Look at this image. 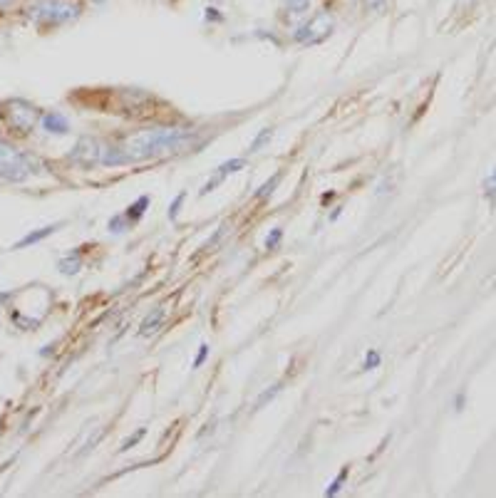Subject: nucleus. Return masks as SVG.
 I'll use <instances>...</instances> for the list:
<instances>
[{"mask_svg":"<svg viewBox=\"0 0 496 498\" xmlns=\"http://www.w3.org/2000/svg\"><path fill=\"white\" fill-rule=\"evenodd\" d=\"M196 144V134L184 127H161V129H144L139 134L127 136V142L122 144V154H125L127 164H137V161H147V159L171 156V154H182Z\"/></svg>","mask_w":496,"mask_h":498,"instance_id":"nucleus-1","label":"nucleus"},{"mask_svg":"<svg viewBox=\"0 0 496 498\" xmlns=\"http://www.w3.org/2000/svg\"><path fill=\"white\" fill-rule=\"evenodd\" d=\"M97 3H102V0H97Z\"/></svg>","mask_w":496,"mask_h":498,"instance_id":"nucleus-27","label":"nucleus"},{"mask_svg":"<svg viewBox=\"0 0 496 498\" xmlns=\"http://www.w3.org/2000/svg\"><path fill=\"white\" fill-rule=\"evenodd\" d=\"M278 182H280V171H278V174H273V179H269V182H266L261 188H258V191H256V198H266V196H271V193L275 191V186H278Z\"/></svg>","mask_w":496,"mask_h":498,"instance_id":"nucleus-15","label":"nucleus"},{"mask_svg":"<svg viewBox=\"0 0 496 498\" xmlns=\"http://www.w3.org/2000/svg\"><path fill=\"white\" fill-rule=\"evenodd\" d=\"M42 129H45L47 134L63 136L70 131V119L60 112H47V114H42Z\"/></svg>","mask_w":496,"mask_h":498,"instance_id":"nucleus-8","label":"nucleus"},{"mask_svg":"<svg viewBox=\"0 0 496 498\" xmlns=\"http://www.w3.org/2000/svg\"><path fill=\"white\" fill-rule=\"evenodd\" d=\"M147 206H149V196H139L137 201H134V204H131L129 209L125 211V218L129 221V226H131V223H137L139 218L147 214Z\"/></svg>","mask_w":496,"mask_h":498,"instance_id":"nucleus-11","label":"nucleus"},{"mask_svg":"<svg viewBox=\"0 0 496 498\" xmlns=\"http://www.w3.org/2000/svg\"><path fill=\"white\" fill-rule=\"evenodd\" d=\"M377 364H380V352L370 350V352L365 355V362H362V367H365V369H375Z\"/></svg>","mask_w":496,"mask_h":498,"instance_id":"nucleus-21","label":"nucleus"},{"mask_svg":"<svg viewBox=\"0 0 496 498\" xmlns=\"http://www.w3.org/2000/svg\"><path fill=\"white\" fill-rule=\"evenodd\" d=\"M206 357H209V345H201L199 355H196V360H194V367H201V364L206 362Z\"/></svg>","mask_w":496,"mask_h":498,"instance_id":"nucleus-22","label":"nucleus"},{"mask_svg":"<svg viewBox=\"0 0 496 498\" xmlns=\"http://www.w3.org/2000/svg\"><path fill=\"white\" fill-rule=\"evenodd\" d=\"M278 392H280V385H273V387H271V389H266V392H263V394L256 399V407L261 409V407H266V404H269V402H273L275 394H278Z\"/></svg>","mask_w":496,"mask_h":498,"instance_id":"nucleus-17","label":"nucleus"},{"mask_svg":"<svg viewBox=\"0 0 496 498\" xmlns=\"http://www.w3.org/2000/svg\"><path fill=\"white\" fill-rule=\"evenodd\" d=\"M129 228V221L125 218V214L114 216L112 221H109V233H125Z\"/></svg>","mask_w":496,"mask_h":498,"instance_id":"nucleus-18","label":"nucleus"},{"mask_svg":"<svg viewBox=\"0 0 496 498\" xmlns=\"http://www.w3.org/2000/svg\"><path fill=\"white\" fill-rule=\"evenodd\" d=\"M491 182H494V184H496V171H494V176H491Z\"/></svg>","mask_w":496,"mask_h":498,"instance_id":"nucleus-26","label":"nucleus"},{"mask_svg":"<svg viewBox=\"0 0 496 498\" xmlns=\"http://www.w3.org/2000/svg\"><path fill=\"white\" fill-rule=\"evenodd\" d=\"M164 320H166V310H164V307H154V310L144 317V323L139 325V335H142V337L157 335L161 330V325H164Z\"/></svg>","mask_w":496,"mask_h":498,"instance_id":"nucleus-9","label":"nucleus"},{"mask_svg":"<svg viewBox=\"0 0 496 498\" xmlns=\"http://www.w3.org/2000/svg\"><path fill=\"white\" fill-rule=\"evenodd\" d=\"M184 201H186V191H182L177 198H174V204H169V218L171 221H177V216H179V211H182Z\"/></svg>","mask_w":496,"mask_h":498,"instance_id":"nucleus-20","label":"nucleus"},{"mask_svg":"<svg viewBox=\"0 0 496 498\" xmlns=\"http://www.w3.org/2000/svg\"><path fill=\"white\" fill-rule=\"evenodd\" d=\"M345 479H348V469H342L340 474H337V479L330 483V486L326 488V496H337L340 493V488H342V483H345Z\"/></svg>","mask_w":496,"mask_h":498,"instance_id":"nucleus-16","label":"nucleus"},{"mask_svg":"<svg viewBox=\"0 0 496 498\" xmlns=\"http://www.w3.org/2000/svg\"><path fill=\"white\" fill-rule=\"evenodd\" d=\"M33 174H35V159L0 139V179L10 184H23Z\"/></svg>","mask_w":496,"mask_h":498,"instance_id":"nucleus-2","label":"nucleus"},{"mask_svg":"<svg viewBox=\"0 0 496 498\" xmlns=\"http://www.w3.org/2000/svg\"><path fill=\"white\" fill-rule=\"evenodd\" d=\"M6 6H10V0H0V8H6Z\"/></svg>","mask_w":496,"mask_h":498,"instance_id":"nucleus-25","label":"nucleus"},{"mask_svg":"<svg viewBox=\"0 0 496 498\" xmlns=\"http://www.w3.org/2000/svg\"><path fill=\"white\" fill-rule=\"evenodd\" d=\"M280 241H283V231H280V228H273V231L269 233V238H266V248L275 250L280 246Z\"/></svg>","mask_w":496,"mask_h":498,"instance_id":"nucleus-19","label":"nucleus"},{"mask_svg":"<svg viewBox=\"0 0 496 498\" xmlns=\"http://www.w3.org/2000/svg\"><path fill=\"white\" fill-rule=\"evenodd\" d=\"M102 152H104V147L97 142V139L82 136V139H77L72 152H70V159L80 166H97V164H102Z\"/></svg>","mask_w":496,"mask_h":498,"instance_id":"nucleus-6","label":"nucleus"},{"mask_svg":"<svg viewBox=\"0 0 496 498\" xmlns=\"http://www.w3.org/2000/svg\"><path fill=\"white\" fill-rule=\"evenodd\" d=\"M383 0H367V6H380Z\"/></svg>","mask_w":496,"mask_h":498,"instance_id":"nucleus-24","label":"nucleus"},{"mask_svg":"<svg viewBox=\"0 0 496 498\" xmlns=\"http://www.w3.org/2000/svg\"><path fill=\"white\" fill-rule=\"evenodd\" d=\"M80 15V8L72 6V3H65V0H40L30 6L28 17L35 25L40 28H57V25H65L70 20Z\"/></svg>","mask_w":496,"mask_h":498,"instance_id":"nucleus-3","label":"nucleus"},{"mask_svg":"<svg viewBox=\"0 0 496 498\" xmlns=\"http://www.w3.org/2000/svg\"><path fill=\"white\" fill-rule=\"evenodd\" d=\"M271 139H273V129H271V127H269V129H261V131L256 134V139H253L251 147H248V149H251V152H261V149L266 147V144H269Z\"/></svg>","mask_w":496,"mask_h":498,"instance_id":"nucleus-13","label":"nucleus"},{"mask_svg":"<svg viewBox=\"0 0 496 498\" xmlns=\"http://www.w3.org/2000/svg\"><path fill=\"white\" fill-rule=\"evenodd\" d=\"M243 166H246V159H228V161H223V164L216 169V174H214V179H209V182H206V186L201 188V196H206L209 191H214L218 184L226 182L228 174H236V171H241Z\"/></svg>","mask_w":496,"mask_h":498,"instance_id":"nucleus-7","label":"nucleus"},{"mask_svg":"<svg viewBox=\"0 0 496 498\" xmlns=\"http://www.w3.org/2000/svg\"><path fill=\"white\" fill-rule=\"evenodd\" d=\"M57 231V226H45V228H40V231H33V233H28L25 238H20L15 243V248H28V246H35V243H40V241H45L47 236H52V233Z\"/></svg>","mask_w":496,"mask_h":498,"instance_id":"nucleus-10","label":"nucleus"},{"mask_svg":"<svg viewBox=\"0 0 496 498\" xmlns=\"http://www.w3.org/2000/svg\"><path fill=\"white\" fill-rule=\"evenodd\" d=\"M142 436H144V429H139V431H137V434L131 436V439H127V442H125V444H122V451H127V449H131V447H134V444H137V442H139V439H142Z\"/></svg>","mask_w":496,"mask_h":498,"instance_id":"nucleus-23","label":"nucleus"},{"mask_svg":"<svg viewBox=\"0 0 496 498\" xmlns=\"http://www.w3.org/2000/svg\"><path fill=\"white\" fill-rule=\"evenodd\" d=\"M3 119L17 134H30L40 119V112L28 99H8V102H3Z\"/></svg>","mask_w":496,"mask_h":498,"instance_id":"nucleus-4","label":"nucleus"},{"mask_svg":"<svg viewBox=\"0 0 496 498\" xmlns=\"http://www.w3.org/2000/svg\"><path fill=\"white\" fill-rule=\"evenodd\" d=\"M285 8L293 15H303V13L310 10V0H285Z\"/></svg>","mask_w":496,"mask_h":498,"instance_id":"nucleus-14","label":"nucleus"},{"mask_svg":"<svg viewBox=\"0 0 496 498\" xmlns=\"http://www.w3.org/2000/svg\"><path fill=\"white\" fill-rule=\"evenodd\" d=\"M57 268H60V273H63V275H74V273H80V268H82V255H80V250H74V255H72V253L65 255Z\"/></svg>","mask_w":496,"mask_h":498,"instance_id":"nucleus-12","label":"nucleus"},{"mask_svg":"<svg viewBox=\"0 0 496 498\" xmlns=\"http://www.w3.org/2000/svg\"><path fill=\"white\" fill-rule=\"evenodd\" d=\"M333 28H335V20H333L330 13H318L310 23L298 28L293 38H296V42H303V45H318L326 38H330Z\"/></svg>","mask_w":496,"mask_h":498,"instance_id":"nucleus-5","label":"nucleus"}]
</instances>
